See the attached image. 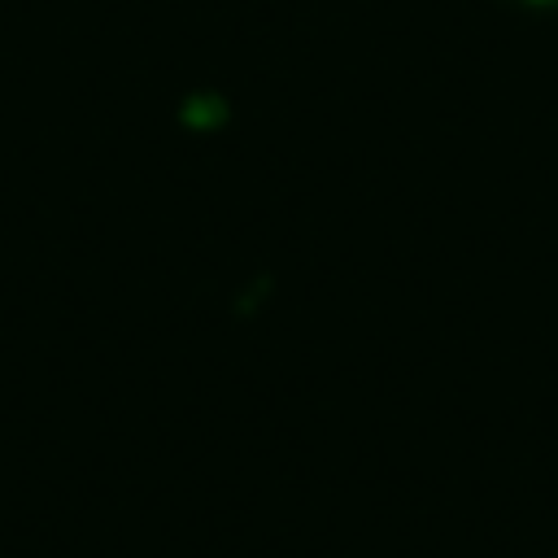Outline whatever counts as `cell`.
Instances as JSON below:
<instances>
[{
    "mask_svg": "<svg viewBox=\"0 0 558 558\" xmlns=\"http://www.w3.org/2000/svg\"><path fill=\"white\" fill-rule=\"evenodd\" d=\"M510 4H523V9H558V0H510Z\"/></svg>",
    "mask_w": 558,
    "mask_h": 558,
    "instance_id": "1",
    "label": "cell"
}]
</instances>
